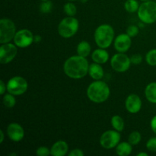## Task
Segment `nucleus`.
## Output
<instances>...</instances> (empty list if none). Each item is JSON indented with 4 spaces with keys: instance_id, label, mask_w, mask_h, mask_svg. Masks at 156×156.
I'll use <instances>...</instances> for the list:
<instances>
[{
    "instance_id": "f03ea898",
    "label": "nucleus",
    "mask_w": 156,
    "mask_h": 156,
    "mask_svg": "<svg viewBox=\"0 0 156 156\" xmlns=\"http://www.w3.org/2000/svg\"><path fill=\"white\" fill-rule=\"evenodd\" d=\"M110 94V87L106 82L101 80H94L87 88V96L93 103H104L108 100Z\"/></svg>"
},
{
    "instance_id": "f8f14e48",
    "label": "nucleus",
    "mask_w": 156,
    "mask_h": 156,
    "mask_svg": "<svg viewBox=\"0 0 156 156\" xmlns=\"http://www.w3.org/2000/svg\"><path fill=\"white\" fill-rule=\"evenodd\" d=\"M126 33L120 34L117 35L114 41V49L118 53H126L129 50L132 44V41Z\"/></svg>"
},
{
    "instance_id": "423d86ee",
    "label": "nucleus",
    "mask_w": 156,
    "mask_h": 156,
    "mask_svg": "<svg viewBox=\"0 0 156 156\" xmlns=\"http://www.w3.org/2000/svg\"><path fill=\"white\" fill-rule=\"evenodd\" d=\"M16 32V26L12 20L5 18L0 20V44L11 42Z\"/></svg>"
},
{
    "instance_id": "39448f33",
    "label": "nucleus",
    "mask_w": 156,
    "mask_h": 156,
    "mask_svg": "<svg viewBox=\"0 0 156 156\" xmlns=\"http://www.w3.org/2000/svg\"><path fill=\"white\" fill-rule=\"evenodd\" d=\"M138 18L141 21L147 24L156 22V2H144L140 4L137 12Z\"/></svg>"
},
{
    "instance_id": "dca6fc26",
    "label": "nucleus",
    "mask_w": 156,
    "mask_h": 156,
    "mask_svg": "<svg viewBox=\"0 0 156 156\" xmlns=\"http://www.w3.org/2000/svg\"><path fill=\"white\" fill-rule=\"evenodd\" d=\"M91 59L94 62L102 65L109 60V53L106 49L99 47L91 53Z\"/></svg>"
},
{
    "instance_id": "aec40b11",
    "label": "nucleus",
    "mask_w": 156,
    "mask_h": 156,
    "mask_svg": "<svg viewBox=\"0 0 156 156\" xmlns=\"http://www.w3.org/2000/svg\"><path fill=\"white\" fill-rule=\"evenodd\" d=\"M77 54L83 57H87L91 52V47L89 43L86 41H82L79 43L76 48Z\"/></svg>"
},
{
    "instance_id": "e433bc0d",
    "label": "nucleus",
    "mask_w": 156,
    "mask_h": 156,
    "mask_svg": "<svg viewBox=\"0 0 156 156\" xmlns=\"http://www.w3.org/2000/svg\"><path fill=\"white\" fill-rule=\"evenodd\" d=\"M137 156H148V153H146V152H140V153H138L136 155Z\"/></svg>"
},
{
    "instance_id": "bb28decb",
    "label": "nucleus",
    "mask_w": 156,
    "mask_h": 156,
    "mask_svg": "<svg viewBox=\"0 0 156 156\" xmlns=\"http://www.w3.org/2000/svg\"><path fill=\"white\" fill-rule=\"evenodd\" d=\"M39 9L41 13H50V12H51L52 9H53V3H52V2L50 0L42 1V2L40 5Z\"/></svg>"
},
{
    "instance_id": "412c9836",
    "label": "nucleus",
    "mask_w": 156,
    "mask_h": 156,
    "mask_svg": "<svg viewBox=\"0 0 156 156\" xmlns=\"http://www.w3.org/2000/svg\"><path fill=\"white\" fill-rule=\"evenodd\" d=\"M111 125H112L113 128L115 130L118 131V132H122L124 129L125 123L124 120L119 115H114L113 116L111 120Z\"/></svg>"
},
{
    "instance_id": "9b49d317",
    "label": "nucleus",
    "mask_w": 156,
    "mask_h": 156,
    "mask_svg": "<svg viewBox=\"0 0 156 156\" xmlns=\"http://www.w3.org/2000/svg\"><path fill=\"white\" fill-rule=\"evenodd\" d=\"M18 47L15 44L6 43L0 47V63L4 65L12 62L18 53Z\"/></svg>"
},
{
    "instance_id": "f3484780",
    "label": "nucleus",
    "mask_w": 156,
    "mask_h": 156,
    "mask_svg": "<svg viewBox=\"0 0 156 156\" xmlns=\"http://www.w3.org/2000/svg\"><path fill=\"white\" fill-rule=\"evenodd\" d=\"M88 75L94 80H101L105 75V72H104V69L101 64L94 62L90 64L89 68H88Z\"/></svg>"
},
{
    "instance_id": "4be33fe9",
    "label": "nucleus",
    "mask_w": 156,
    "mask_h": 156,
    "mask_svg": "<svg viewBox=\"0 0 156 156\" xmlns=\"http://www.w3.org/2000/svg\"><path fill=\"white\" fill-rule=\"evenodd\" d=\"M140 5L137 0H126L124 3V9L129 13H134L138 12Z\"/></svg>"
},
{
    "instance_id": "2eb2a0df",
    "label": "nucleus",
    "mask_w": 156,
    "mask_h": 156,
    "mask_svg": "<svg viewBox=\"0 0 156 156\" xmlns=\"http://www.w3.org/2000/svg\"><path fill=\"white\" fill-rule=\"evenodd\" d=\"M68 143L64 140H59L53 143L50 148V152L53 156H65L68 154Z\"/></svg>"
},
{
    "instance_id": "c85d7f7f",
    "label": "nucleus",
    "mask_w": 156,
    "mask_h": 156,
    "mask_svg": "<svg viewBox=\"0 0 156 156\" xmlns=\"http://www.w3.org/2000/svg\"><path fill=\"white\" fill-rule=\"evenodd\" d=\"M146 148L149 151L156 152V136L151 137L146 143Z\"/></svg>"
},
{
    "instance_id": "6ab92c4d",
    "label": "nucleus",
    "mask_w": 156,
    "mask_h": 156,
    "mask_svg": "<svg viewBox=\"0 0 156 156\" xmlns=\"http://www.w3.org/2000/svg\"><path fill=\"white\" fill-rule=\"evenodd\" d=\"M145 96L148 101L152 104H156V82H153L148 84L145 88Z\"/></svg>"
},
{
    "instance_id": "cd10ccee",
    "label": "nucleus",
    "mask_w": 156,
    "mask_h": 156,
    "mask_svg": "<svg viewBox=\"0 0 156 156\" xmlns=\"http://www.w3.org/2000/svg\"><path fill=\"white\" fill-rule=\"evenodd\" d=\"M126 33L130 37H135L140 33V27L138 25H129L126 28Z\"/></svg>"
},
{
    "instance_id": "a878e982",
    "label": "nucleus",
    "mask_w": 156,
    "mask_h": 156,
    "mask_svg": "<svg viewBox=\"0 0 156 156\" xmlns=\"http://www.w3.org/2000/svg\"><path fill=\"white\" fill-rule=\"evenodd\" d=\"M146 61L148 65L156 66V49H152L146 55Z\"/></svg>"
},
{
    "instance_id": "58836bf2",
    "label": "nucleus",
    "mask_w": 156,
    "mask_h": 156,
    "mask_svg": "<svg viewBox=\"0 0 156 156\" xmlns=\"http://www.w3.org/2000/svg\"><path fill=\"white\" fill-rule=\"evenodd\" d=\"M140 1H142L143 2H149V1H151V0H140Z\"/></svg>"
},
{
    "instance_id": "f257e3e1",
    "label": "nucleus",
    "mask_w": 156,
    "mask_h": 156,
    "mask_svg": "<svg viewBox=\"0 0 156 156\" xmlns=\"http://www.w3.org/2000/svg\"><path fill=\"white\" fill-rule=\"evenodd\" d=\"M89 65L86 57L77 54L70 56L65 61L63 71L70 79H81L88 74Z\"/></svg>"
},
{
    "instance_id": "473e14b6",
    "label": "nucleus",
    "mask_w": 156,
    "mask_h": 156,
    "mask_svg": "<svg viewBox=\"0 0 156 156\" xmlns=\"http://www.w3.org/2000/svg\"><path fill=\"white\" fill-rule=\"evenodd\" d=\"M6 91H7V85L5 83L4 81L1 80L0 81V94L2 95H4Z\"/></svg>"
},
{
    "instance_id": "7c9ffc66",
    "label": "nucleus",
    "mask_w": 156,
    "mask_h": 156,
    "mask_svg": "<svg viewBox=\"0 0 156 156\" xmlns=\"http://www.w3.org/2000/svg\"><path fill=\"white\" fill-rule=\"evenodd\" d=\"M131 63L133 64V65H139L143 61V56H141L139 53H136V54H133L130 57Z\"/></svg>"
},
{
    "instance_id": "ddd939ff",
    "label": "nucleus",
    "mask_w": 156,
    "mask_h": 156,
    "mask_svg": "<svg viewBox=\"0 0 156 156\" xmlns=\"http://www.w3.org/2000/svg\"><path fill=\"white\" fill-rule=\"evenodd\" d=\"M6 133L12 141L20 142L24 137V129L21 125L18 123H11L8 125Z\"/></svg>"
},
{
    "instance_id": "b1692460",
    "label": "nucleus",
    "mask_w": 156,
    "mask_h": 156,
    "mask_svg": "<svg viewBox=\"0 0 156 156\" xmlns=\"http://www.w3.org/2000/svg\"><path fill=\"white\" fill-rule=\"evenodd\" d=\"M142 135L139 131H133L128 136V142L133 146H136L141 142Z\"/></svg>"
},
{
    "instance_id": "72a5a7b5",
    "label": "nucleus",
    "mask_w": 156,
    "mask_h": 156,
    "mask_svg": "<svg viewBox=\"0 0 156 156\" xmlns=\"http://www.w3.org/2000/svg\"><path fill=\"white\" fill-rule=\"evenodd\" d=\"M150 126L154 133L156 134V115L154 116L150 121Z\"/></svg>"
},
{
    "instance_id": "4c0bfd02",
    "label": "nucleus",
    "mask_w": 156,
    "mask_h": 156,
    "mask_svg": "<svg viewBox=\"0 0 156 156\" xmlns=\"http://www.w3.org/2000/svg\"><path fill=\"white\" fill-rule=\"evenodd\" d=\"M87 1H88V0H81V2H82V3H85Z\"/></svg>"
},
{
    "instance_id": "393cba45",
    "label": "nucleus",
    "mask_w": 156,
    "mask_h": 156,
    "mask_svg": "<svg viewBox=\"0 0 156 156\" xmlns=\"http://www.w3.org/2000/svg\"><path fill=\"white\" fill-rule=\"evenodd\" d=\"M63 11L66 15L68 16H75L77 13V8H76V5L69 2L64 5Z\"/></svg>"
},
{
    "instance_id": "6e6552de",
    "label": "nucleus",
    "mask_w": 156,
    "mask_h": 156,
    "mask_svg": "<svg viewBox=\"0 0 156 156\" xmlns=\"http://www.w3.org/2000/svg\"><path fill=\"white\" fill-rule=\"evenodd\" d=\"M120 132L109 129L101 134L99 139V143L101 146L105 149H111L116 148V146L120 143L121 135Z\"/></svg>"
},
{
    "instance_id": "c756f323",
    "label": "nucleus",
    "mask_w": 156,
    "mask_h": 156,
    "mask_svg": "<svg viewBox=\"0 0 156 156\" xmlns=\"http://www.w3.org/2000/svg\"><path fill=\"white\" fill-rule=\"evenodd\" d=\"M36 154L38 156H48L51 155L50 149L46 147V146H40L36 150Z\"/></svg>"
},
{
    "instance_id": "a211bd4d",
    "label": "nucleus",
    "mask_w": 156,
    "mask_h": 156,
    "mask_svg": "<svg viewBox=\"0 0 156 156\" xmlns=\"http://www.w3.org/2000/svg\"><path fill=\"white\" fill-rule=\"evenodd\" d=\"M133 145L129 142H121L116 146V153L119 156H128L132 153Z\"/></svg>"
},
{
    "instance_id": "20e7f679",
    "label": "nucleus",
    "mask_w": 156,
    "mask_h": 156,
    "mask_svg": "<svg viewBox=\"0 0 156 156\" xmlns=\"http://www.w3.org/2000/svg\"><path fill=\"white\" fill-rule=\"evenodd\" d=\"M79 28V22L74 16L64 18L58 24L57 30L59 34L63 38H70L74 36Z\"/></svg>"
},
{
    "instance_id": "c9c22d12",
    "label": "nucleus",
    "mask_w": 156,
    "mask_h": 156,
    "mask_svg": "<svg viewBox=\"0 0 156 156\" xmlns=\"http://www.w3.org/2000/svg\"><path fill=\"white\" fill-rule=\"evenodd\" d=\"M4 140H5L4 131H3L2 129H1V130H0V143H1V144L3 143Z\"/></svg>"
},
{
    "instance_id": "9d476101",
    "label": "nucleus",
    "mask_w": 156,
    "mask_h": 156,
    "mask_svg": "<svg viewBox=\"0 0 156 156\" xmlns=\"http://www.w3.org/2000/svg\"><path fill=\"white\" fill-rule=\"evenodd\" d=\"M34 37L31 31L28 29H21L16 32L14 37V44L18 48H26L34 43Z\"/></svg>"
},
{
    "instance_id": "0eeeda50",
    "label": "nucleus",
    "mask_w": 156,
    "mask_h": 156,
    "mask_svg": "<svg viewBox=\"0 0 156 156\" xmlns=\"http://www.w3.org/2000/svg\"><path fill=\"white\" fill-rule=\"evenodd\" d=\"M7 91L15 96H19L24 94L28 88L27 80L21 76H16L11 78L8 81Z\"/></svg>"
},
{
    "instance_id": "5701e85b",
    "label": "nucleus",
    "mask_w": 156,
    "mask_h": 156,
    "mask_svg": "<svg viewBox=\"0 0 156 156\" xmlns=\"http://www.w3.org/2000/svg\"><path fill=\"white\" fill-rule=\"evenodd\" d=\"M2 103L6 108H14L16 104V99H15V95L10 94V93L4 94L2 98Z\"/></svg>"
},
{
    "instance_id": "f704fd0d",
    "label": "nucleus",
    "mask_w": 156,
    "mask_h": 156,
    "mask_svg": "<svg viewBox=\"0 0 156 156\" xmlns=\"http://www.w3.org/2000/svg\"><path fill=\"white\" fill-rule=\"evenodd\" d=\"M41 40H42V37L41 35L37 34L34 35V43H40Z\"/></svg>"
},
{
    "instance_id": "7ed1b4c3",
    "label": "nucleus",
    "mask_w": 156,
    "mask_h": 156,
    "mask_svg": "<svg viewBox=\"0 0 156 156\" xmlns=\"http://www.w3.org/2000/svg\"><path fill=\"white\" fill-rule=\"evenodd\" d=\"M114 30L110 24H101L94 30V38L95 44L101 48L107 49L114 41Z\"/></svg>"
},
{
    "instance_id": "ea45409f",
    "label": "nucleus",
    "mask_w": 156,
    "mask_h": 156,
    "mask_svg": "<svg viewBox=\"0 0 156 156\" xmlns=\"http://www.w3.org/2000/svg\"><path fill=\"white\" fill-rule=\"evenodd\" d=\"M68 1H69V2H73V1H77V0H68Z\"/></svg>"
},
{
    "instance_id": "4468645a",
    "label": "nucleus",
    "mask_w": 156,
    "mask_h": 156,
    "mask_svg": "<svg viewBox=\"0 0 156 156\" xmlns=\"http://www.w3.org/2000/svg\"><path fill=\"white\" fill-rule=\"evenodd\" d=\"M125 108L130 114H136L142 108V100L136 94H130L125 101Z\"/></svg>"
},
{
    "instance_id": "a19ab883",
    "label": "nucleus",
    "mask_w": 156,
    "mask_h": 156,
    "mask_svg": "<svg viewBox=\"0 0 156 156\" xmlns=\"http://www.w3.org/2000/svg\"><path fill=\"white\" fill-rule=\"evenodd\" d=\"M41 1H47V0H41Z\"/></svg>"
},
{
    "instance_id": "1a4fd4ad",
    "label": "nucleus",
    "mask_w": 156,
    "mask_h": 156,
    "mask_svg": "<svg viewBox=\"0 0 156 156\" xmlns=\"http://www.w3.org/2000/svg\"><path fill=\"white\" fill-rule=\"evenodd\" d=\"M130 57L124 53L114 54L111 59V68L117 73H125L131 66Z\"/></svg>"
},
{
    "instance_id": "2f4dec72",
    "label": "nucleus",
    "mask_w": 156,
    "mask_h": 156,
    "mask_svg": "<svg viewBox=\"0 0 156 156\" xmlns=\"http://www.w3.org/2000/svg\"><path fill=\"white\" fill-rule=\"evenodd\" d=\"M84 155H85V153L80 149H74L68 153L69 156H83Z\"/></svg>"
}]
</instances>
